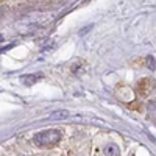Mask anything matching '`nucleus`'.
I'll return each instance as SVG.
<instances>
[{
    "instance_id": "f03ea898",
    "label": "nucleus",
    "mask_w": 156,
    "mask_h": 156,
    "mask_svg": "<svg viewBox=\"0 0 156 156\" xmlns=\"http://www.w3.org/2000/svg\"><path fill=\"white\" fill-rule=\"evenodd\" d=\"M41 78H42L41 73H30V75L22 76V83H23L25 86H31V84H36L39 80H41Z\"/></svg>"
},
{
    "instance_id": "20e7f679",
    "label": "nucleus",
    "mask_w": 156,
    "mask_h": 156,
    "mask_svg": "<svg viewBox=\"0 0 156 156\" xmlns=\"http://www.w3.org/2000/svg\"><path fill=\"white\" fill-rule=\"evenodd\" d=\"M51 117H53V119H66V117H67V112H66V111H58V112H53V114H51Z\"/></svg>"
},
{
    "instance_id": "f257e3e1",
    "label": "nucleus",
    "mask_w": 156,
    "mask_h": 156,
    "mask_svg": "<svg viewBox=\"0 0 156 156\" xmlns=\"http://www.w3.org/2000/svg\"><path fill=\"white\" fill-rule=\"evenodd\" d=\"M59 140H61V133L58 129H45V131H39L33 136V144L41 148H48L58 144Z\"/></svg>"
},
{
    "instance_id": "7ed1b4c3",
    "label": "nucleus",
    "mask_w": 156,
    "mask_h": 156,
    "mask_svg": "<svg viewBox=\"0 0 156 156\" xmlns=\"http://www.w3.org/2000/svg\"><path fill=\"white\" fill-rule=\"evenodd\" d=\"M105 153L108 156H120V150H119V147H117L115 144H108L105 147Z\"/></svg>"
},
{
    "instance_id": "39448f33",
    "label": "nucleus",
    "mask_w": 156,
    "mask_h": 156,
    "mask_svg": "<svg viewBox=\"0 0 156 156\" xmlns=\"http://www.w3.org/2000/svg\"><path fill=\"white\" fill-rule=\"evenodd\" d=\"M147 66H148V69H154V58H151V56H148L147 58Z\"/></svg>"
},
{
    "instance_id": "423d86ee",
    "label": "nucleus",
    "mask_w": 156,
    "mask_h": 156,
    "mask_svg": "<svg viewBox=\"0 0 156 156\" xmlns=\"http://www.w3.org/2000/svg\"><path fill=\"white\" fill-rule=\"evenodd\" d=\"M148 109L156 112V101H148Z\"/></svg>"
}]
</instances>
